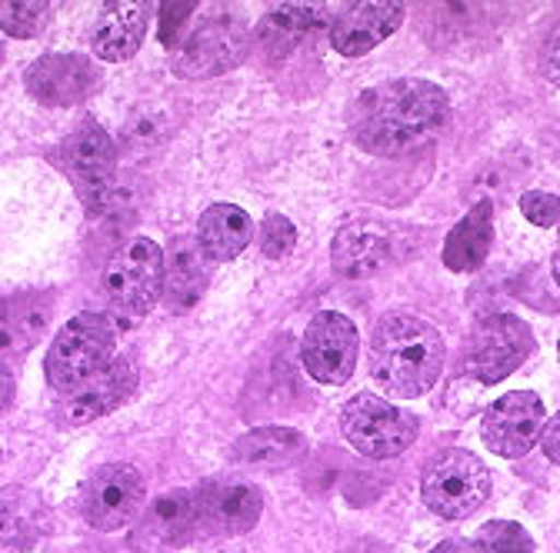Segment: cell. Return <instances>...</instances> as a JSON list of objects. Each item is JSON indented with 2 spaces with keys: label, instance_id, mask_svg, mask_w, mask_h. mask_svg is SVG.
I'll return each mask as SVG.
<instances>
[{
  "label": "cell",
  "instance_id": "6da1fadb",
  "mask_svg": "<svg viewBox=\"0 0 560 553\" xmlns=\"http://www.w3.org/2000/svg\"><path fill=\"white\" fill-rule=\"evenodd\" d=\"M447 94L424 78H400L364 91L350 107V137L374 157H400L444 130Z\"/></svg>",
  "mask_w": 560,
  "mask_h": 553
},
{
  "label": "cell",
  "instance_id": "7a4b0ae2",
  "mask_svg": "<svg viewBox=\"0 0 560 553\" xmlns=\"http://www.w3.org/2000/svg\"><path fill=\"white\" fill-rule=\"evenodd\" d=\"M447 343L441 330L413 314H387L371 333V377L397 400H417L444 374Z\"/></svg>",
  "mask_w": 560,
  "mask_h": 553
},
{
  "label": "cell",
  "instance_id": "3957f363",
  "mask_svg": "<svg viewBox=\"0 0 560 553\" xmlns=\"http://www.w3.org/2000/svg\"><path fill=\"white\" fill-rule=\"evenodd\" d=\"M117 357V330L104 314H78L67 320L44 357L47 384L57 393H70L101 374Z\"/></svg>",
  "mask_w": 560,
  "mask_h": 553
},
{
  "label": "cell",
  "instance_id": "277c9868",
  "mask_svg": "<svg viewBox=\"0 0 560 553\" xmlns=\"http://www.w3.org/2000/svg\"><path fill=\"white\" fill-rule=\"evenodd\" d=\"M250 50V24L241 11L214 8L180 40L174 54V74L184 81L221 78L244 63Z\"/></svg>",
  "mask_w": 560,
  "mask_h": 553
},
{
  "label": "cell",
  "instance_id": "5b68a950",
  "mask_svg": "<svg viewBox=\"0 0 560 553\" xmlns=\"http://www.w3.org/2000/svg\"><path fill=\"white\" fill-rule=\"evenodd\" d=\"M164 250L148 237H133L124 247H117V254L107 260L101 287L114 310L144 317L164 297Z\"/></svg>",
  "mask_w": 560,
  "mask_h": 553
},
{
  "label": "cell",
  "instance_id": "8992f818",
  "mask_svg": "<svg viewBox=\"0 0 560 553\" xmlns=\"http://www.w3.org/2000/svg\"><path fill=\"white\" fill-rule=\"evenodd\" d=\"M340 431L347 444L354 447L361 457L371 460H394L407 447H413L420 424L413 413L394 407L390 400L377 393H361L350 397L340 410Z\"/></svg>",
  "mask_w": 560,
  "mask_h": 553
},
{
  "label": "cell",
  "instance_id": "52a82bcc",
  "mask_svg": "<svg viewBox=\"0 0 560 553\" xmlns=\"http://www.w3.org/2000/svg\"><path fill=\"white\" fill-rule=\"evenodd\" d=\"M420 497L431 514L444 520H464L490 497V470L470 450H444L424 467Z\"/></svg>",
  "mask_w": 560,
  "mask_h": 553
},
{
  "label": "cell",
  "instance_id": "ba28073f",
  "mask_svg": "<svg viewBox=\"0 0 560 553\" xmlns=\"http://www.w3.org/2000/svg\"><path fill=\"white\" fill-rule=\"evenodd\" d=\"M534 354V330L517 314H487L467 343V370L480 384H501Z\"/></svg>",
  "mask_w": 560,
  "mask_h": 553
},
{
  "label": "cell",
  "instance_id": "9c48e42d",
  "mask_svg": "<svg viewBox=\"0 0 560 553\" xmlns=\"http://www.w3.org/2000/svg\"><path fill=\"white\" fill-rule=\"evenodd\" d=\"M361 357L358 327L337 310H320L301 337V361L324 387H340L354 377Z\"/></svg>",
  "mask_w": 560,
  "mask_h": 553
},
{
  "label": "cell",
  "instance_id": "30bf717a",
  "mask_svg": "<svg viewBox=\"0 0 560 553\" xmlns=\"http://www.w3.org/2000/svg\"><path fill=\"white\" fill-rule=\"evenodd\" d=\"M144 476L137 473V467L104 463L84 480L81 510L97 533H114L144 510Z\"/></svg>",
  "mask_w": 560,
  "mask_h": 553
},
{
  "label": "cell",
  "instance_id": "8fae6325",
  "mask_svg": "<svg viewBox=\"0 0 560 553\" xmlns=\"http://www.w3.org/2000/svg\"><path fill=\"white\" fill-rule=\"evenodd\" d=\"M547 424V407L530 390H511L483 410L480 437L498 457H524L537 447L540 431Z\"/></svg>",
  "mask_w": 560,
  "mask_h": 553
},
{
  "label": "cell",
  "instance_id": "7c38bea8",
  "mask_svg": "<svg viewBox=\"0 0 560 553\" xmlns=\"http://www.w3.org/2000/svg\"><path fill=\"white\" fill-rule=\"evenodd\" d=\"M137 390V370L127 357H114L101 374H94L88 384H81L78 390L60 393L57 407H54V421L60 427H88L107 413H114L117 407H124Z\"/></svg>",
  "mask_w": 560,
  "mask_h": 553
},
{
  "label": "cell",
  "instance_id": "4fadbf2b",
  "mask_svg": "<svg viewBox=\"0 0 560 553\" xmlns=\"http://www.w3.org/2000/svg\"><path fill=\"white\" fill-rule=\"evenodd\" d=\"M57 161L91 203L101 200L117 177V148L110 133L94 120H84L74 133H67Z\"/></svg>",
  "mask_w": 560,
  "mask_h": 553
},
{
  "label": "cell",
  "instance_id": "5bb4252c",
  "mask_svg": "<svg viewBox=\"0 0 560 553\" xmlns=\"http://www.w3.org/2000/svg\"><path fill=\"white\" fill-rule=\"evenodd\" d=\"M97 81H101V71L84 54L37 57L24 74L27 94L40 101L44 107H74L97 91Z\"/></svg>",
  "mask_w": 560,
  "mask_h": 553
},
{
  "label": "cell",
  "instance_id": "9a60e30c",
  "mask_svg": "<svg viewBox=\"0 0 560 553\" xmlns=\"http://www.w3.org/2000/svg\"><path fill=\"white\" fill-rule=\"evenodd\" d=\"M200 527L221 537L250 533L264 514V491L247 480H210L197 491Z\"/></svg>",
  "mask_w": 560,
  "mask_h": 553
},
{
  "label": "cell",
  "instance_id": "2e32d148",
  "mask_svg": "<svg viewBox=\"0 0 560 553\" xmlns=\"http://www.w3.org/2000/svg\"><path fill=\"white\" fill-rule=\"evenodd\" d=\"M394 260V234L377 221H354L337 231L330 244V263L347 281H364Z\"/></svg>",
  "mask_w": 560,
  "mask_h": 553
},
{
  "label": "cell",
  "instance_id": "e0dca14e",
  "mask_svg": "<svg viewBox=\"0 0 560 553\" xmlns=\"http://www.w3.org/2000/svg\"><path fill=\"white\" fill-rule=\"evenodd\" d=\"M404 4H347L330 24V47L343 57H364L404 24Z\"/></svg>",
  "mask_w": 560,
  "mask_h": 553
},
{
  "label": "cell",
  "instance_id": "ac0fdd59",
  "mask_svg": "<svg viewBox=\"0 0 560 553\" xmlns=\"http://www.w3.org/2000/svg\"><path fill=\"white\" fill-rule=\"evenodd\" d=\"M148 21H151V8L137 4V0H114L107 4L94 24V54L107 63H120L130 60L140 44L148 37Z\"/></svg>",
  "mask_w": 560,
  "mask_h": 553
},
{
  "label": "cell",
  "instance_id": "d6986e66",
  "mask_svg": "<svg viewBox=\"0 0 560 553\" xmlns=\"http://www.w3.org/2000/svg\"><path fill=\"white\" fill-rule=\"evenodd\" d=\"M254 240V221L237 203H210L197 221V244L210 263L237 260Z\"/></svg>",
  "mask_w": 560,
  "mask_h": 553
},
{
  "label": "cell",
  "instance_id": "ffe728a7",
  "mask_svg": "<svg viewBox=\"0 0 560 553\" xmlns=\"http://www.w3.org/2000/svg\"><path fill=\"white\" fill-rule=\"evenodd\" d=\"M50 533V507L31 487L0 491V546L31 550Z\"/></svg>",
  "mask_w": 560,
  "mask_h": 553
},
{
  "label": "cell",
  "instance_id": "44dd1931",
  "mask_svg": "<svg viewBox=\"0 0 560 553\" xmlns=\"http://www.w3.org/2000/svg\"><path fill=\"white\" fill-rule=\"evenodd\" d=\"M54 314L50 294H14L0 297V357L21 354L44 337Z\"/></svg>",
  "mask_w": 560,
  "mask_h": 553
},
{
  "label": "cell",
  "instance_id": "7402d4cb",
  "mask_svg": "<svg viewBox=\"0 0 560 553\" xmlns=\"http://www.w3.org/2000/svg\"><path fill=\"white\" fill-rule=\"evenodd\" d=\"M490 247H494V207L480 200L470 207L467 217L444 240V267L454 273H474L487 263Z\"/></svg>",
  "mask_w": 560,
  "mask_h": 553
},
{
  "label": "cell",
  "instance_id": "603a6c76",
  "mask_svg": "<svg viewBox=\"0 0 560 553\" xmlns=\"http://www.w3.org/2000/svg\"><path fill=\"white\" fill-rule=\"evenodd\" d=\"M144 537L158 546H184L200 530L197 491H171L161 494L144 510Z\"/></svg>",
  "mask_w": 560,
  "mask_h": 553
},
{
  "label": "cell",
  "instance_id": "cb8c5ba5",
  "mask_svg": "<svg viewBox=\"0 0 560 553\" xmlns=\"http://www.w3.org/2000/svg\"><path fill=\"white\" fill-rule=\"evenodd\" d=\"M234 457L244 467L284 470L307 457V437L294 427H257L234 444Z\"/></svg>",
  "mask_w": 560,
  "mask_h": 553
},
{
  "label": "cell",
  "instance_id": "d4e9b609",
  "mask_svg": "<svg viewBox=\"0 0 560 553\" xmlns=\"http://www.w3.org/2000/svg\"><path fill=\"white\" fill-rule=\"evenodd\" d=\"M207 260L210 257L194 240H177L171 247V260H167V273H164V301L171 310L180 314L200 301V294L207 287V276H210Z\"/></svg>",
  "mask_w": 560,
  "mask_h": 553
},
{
  "label": "cell",
  "instance_id": "484cf974",
  "mask_svg": "<svg viewBox=\"0 0 560 553\" xmlns=\"http://www.w3.org/2000/svg\"><path fill=\"white\" fill-rule=\"evenodd\" d=\"M320 11H324V8H317V4H273V8L260 17V24H257V31H254L260 50H264L270 60L288 57V54L314 31Z\"/></svg>",
  "mask_w": 560,
  "mask_h": 553
},
{
  "label": "cell",
  "instance_id": "4316f807",
  "mask_svg": "<svg viewBox=\"0 0 560 553\" xmlns=\"http://www.w3.org/2000/svg\"><path fill=\"white\" fill-rule=\"evenodd\" d=\"M474 553H537L534 546V537L514 523V520H490L477 530L474 543H470Z\"/></svg>",
  "mask_w": 560,
  "mask_h": 553
},
{
  "label": "cell",
  "instance_id": "83f0119b",
  "mask_svg": "<svg viewBox=\"0 0 560 553\" xmlns=\"http://www.w3.org/2000/svg\"><path fill=\"white\" fill-rule=\"evenodd\" d=\"M50 17V4L47 0H0V31L18 37V40H31L47 27Z\"/></svg>",
  "mask_w": 560,
  "mask_h": 553
},
{
  "label": "cell",
  "instance_id": "f1b7e54d",
  "mask_svg": "<svg viewBox=\"0 0 560 553\" xmlns=\"http://www.w3.org/2000/svg\"><path fill=\"white\" fill-rule=\"evenodd\" d=\"M298 247V227L284 214H267L260 224V250L270 260H284Z\"/></svg>",
  "mask_w": 560,
  "mask_h": 553
},
{
  "label": "cell",
  "instance_id": "f546056e",
  "mask_svg": "<svg viewBox=\"0 0 560 553\" xmlns=\"http://www.w3.org/2000/svg\"><path fill=\"white\" fill-rule=\"evenodd\" d=\"M521 214L534 227H553L560 224V197L547 190H527L521 193Z\"/></svg>",
  "mask_w": 560,
  "mask_h": 553
},
{
  "label": "cell",
  "instance_id": "4dcf8cb0",
  "mask_svg": "<svg viewBox=\"0 0 560 553\" xmlns=\"http://www.w3.org/2000/svg\"><path fill=\"white\" fill-rule=\"evenodd\" d=\"M197 14V4H164L161 8V40L167 47H180V31L187 17Z\"/></svg>",
  "mask_w": 560,
  "mask_h": 553
},
{
  "label": "cell",
  "instance_id": "1f68e13d",
  "mask_svg": "<svg viewBox=\"0 0 560 553\" xmlns=\"http://www.w3.org/2000/svg\"><path fill=\"white\" fill-rule=\"evenodd\" d=\"M544 74L553 87H560V21L553 24V31L547 34V44H544Z\"/></svg>",
  "mask_w": 560,
  "mask_h": 553
},
{
  "label": "cell",
  "instance_id": "d6a6232c",
  "mask_svg": "<svg viewBox=\"0 0 560 553\" xmlns=\"http://www.w3.org/2000/svg\"><path fill=\"white\" fill-rule=\"evenodd\" d=\"M540 450H544V457L550 460V463H557L560 467V410L553 413V417L544 424V431H540Z\"/></svg>",
  "mask_w": 560,
  "mask_h": 553
},
{
  "label": "cell",
  "instance_id": "836d02e7",
  "mask_svg": "<svg viewBox=\"0 0 560 553\" xmlns=\"http://www.w3.org/2000/svg\"><path fill=\"white\" fill-rule=\"evenodd\" d=\"M14 374H11V367L0 361V413H4L11 403H14Z\"/></svg>",
  "mask_w": 560,
  "mask_h": 553
},
{
  "label": "cell",
  "instance_id": "e575fe53",
  "mask_svg": "<svg viewBox=\"0 0 560 553\" xmlns=\"http://www.w3.org/2000/svg\"><path fill=\"white\" fill-rule=\"evenodd\" d=\"M428 553H474V550H470V543H464V540H454V537H451V540H441L438 546H431Z\"/></svg>",
  "mask_w": 560,
  "mask_h": 553
},
{
  "label": "cell",
  "instance_id": "d590c367",
  "mask_svg": "<svg viewBox=\"0 0 560 553\" xmlns=\"http://www.w3.org/2000/svg\"><path fill=\"white\" fill-rule=\"evenodd\" d=\"M550 270H553V281H557V287H560V247H557V254H553V260H550Z\"/></svg>",
  "mask_w": 560,
  "mask_h": 553
},
{
  "label": "cell",
  "instance_id": "8d00e7d4",
  "mask_svg": "<svg viewBox=\"0 0 560 553\" xmlns=\"http://www.w3.org/2000/svg\"><path fill=\"white\" fill-rule=\"evenodd\" d=\"M557 361H560V343H557Z\"/></svg>",
  "mask_w": 560,
  "mask_h": 553
},
{
  "label": "cell",
  "instance_id": "74e56055",
  "mask_svg": "<svg viewBox=\"0 0 560 553\" xmlns=\"http://www.w3.org/2000/svg\"><path fill=\"white\" fill-rule=\"evenodd\" d=\"M0 460H4V454H0Z\"/></svg>",
  "mask_w": 560,
  "mask_h": 553
}]
</instances>
